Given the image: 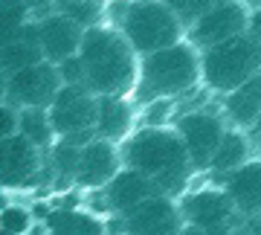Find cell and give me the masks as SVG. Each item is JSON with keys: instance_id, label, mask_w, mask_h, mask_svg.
Masks as SVG:
<instances>
[{"instance_id": "1", "label": "cell", "mask_w": 261, "mask_h": 235, "mask_svg": "<svg viewBox=\"0 0 261 235\" xmlns=\"http://www.w3.org/2000/svg\"><path fill=\"white\" fill-rule=\"evenodd\" d=\"M79 61L84 70V90H90L96 99H128L137 90V53L128 47L116 27L99 23L93 29H84Z\"/></svg>"}, {"instance_id": "2", "label": "cell", "mask_w": 261, "mask_h": 235, "mask_svg": "<svg viewBox=\"0 0 261 235\" xmlns=\"http://www.w3.org/2000/svg\"><path fill=\"white\" fill-rule=\"evenodd\" d=\"M125 169L148 177L160 195H180L192 177V163L174 128H140L119 151Z\"/></svg>"}, {"instance_id": "3", "label": "cell", "mask_w": 261, "mask_h": 235, "mask_svg": "<svg viewBox=\"0 0 261 235\" xmlns=\"http://www.w3.org/2000/svg\"><path fill=\"white\" fill-rule=\"evenodd\" d=\"M197 85H200V53L189 41H180L174 47L142 58L134 96L137 102L151 105L160 99L183 96Z\"/></svg>"}, {"instance_id": "4", "label": "cell", "mask_w": 261, "mask_h": 235, "mask_svg": "<svg viewBox=\"0 0 261 235\" xmlns=\"http://www.w3.org/2000/svg\"><path fill=\"white\" fill-rule=\"evenodd\" d=\"M119 35L128 41V47L137 56H151L160 49H168L186 41V29L180 27L174 12L168 3L160 0H140V3H128L119 6Z\"/></svg>"}, {"instance_id": "5", "label": "cell", "mask_w": 261, "mask_h": 235, "mask_svg": "<svg viewBox=\"0 0 261 235\" xmlns=\"http://www.w3.org/2000/svg\"><path fill=\"white\" fill-rule=\"evenodd\" d=\"M261 75V47L247 32L200 53V82L215 93H232Z\"/></svg>"}, {"instance_id": "6", "label": "cell", "mask_w": 261, "mask_h": 235, "mask_svg": "<svg viewBox=\"0 0 261 235\" xmlns=\"http://www.w3.org/2000/svg\"><path fill=\"white\" fill-rule=\"evenodd\" d=\"M47 113L56 140L73 142L79 148L96 140V96L90 90L61 85Z\"/></svg>"}, {"instance_id": "7", "label": "cell", "mask_w": 261, "mask_h": 235, "mask_svg": "<svg viewBox=\"0 0 261 235\" xmlns=\"http://www.w3.org/2000/svg\"><path fill=\"white\" fill-rule=\"evenodd\" d=\"M183 224L197 226L206 235H229L241 226L244 218L235 212L232 200L226 198L224 189H200L192 192L177 203Z\"/></svg>"}, {"instance_id": "8", "label": "cell", "mask_w": 261, "mask_h": 235, "mask_svg": "<svg viewBox=\"0 0 261 235\" xmlns=\"http://www.w3.org/2000/svg\"><path fill=\"white\" fill-rule=\"evenodd\" d=\"M247 18L250 9L244 3H209V9L195 20V27L186 32V41L197 53L212 49L229 38H238L247 32Z\"/></svg>"}, {"instance_id": "9", "label": "cell", "mask_w": 261, "mask_h": 235, "mask_svg": "<svg viewBox=\"0 0 261 235\" xmlns=\"http://www.w3.org/2000/svg\"><path fill=\"white\" fill-rule=\"evenodd\" d=\"M61 90V79H58V67L41 61L35 67H27L20 73L6 79L3 87V102H9L15 111H27V108H44L47 111L56 93Z\"/></svg>"}, {"instance_id": "10", "label": "cell", "mask_w": 261, "mask_h": 235, "mask_svg": "<svg viewBox=\"0 0 261 235\" xmlns=\"http://www.w3.org/2000/svg\"><path fill=\"white\" fill-rule=\"evenodd\" d=\"M180 142L189 154V163L195 171H209V163H212L215 151H218V142L224 137L226 125L221 116H215L209 111H192L183 113L174 125Z\"/></svg>"}, {"instance_id": "11", "label": "cell", "mask_w": 261, "mask_h": 235, "mask_svg": "<svg viewBox=\"0 0 261 235\" xmlns=\"http://www.w3.org/2000/svg\"><path fill=\"white\" fill-rule=\"evenodd\" d=\"M122 235H180L183 215L174 198L157 195V198L140 203L119 218Z\"/></svg>"}, {"instance_id": "12", "label": "cell", "mask_w": 261, "mask_h": 235, "mask_svg": "<svg viewBox=\"0 0 261 235\" xmlns=\"http://www.w3.org/2000/svg\"><path fill=\"white\" fill-rule=\"evenodd\" d=\"M119 171H122L119 148L96 137L79 151V166H75L73 183H79L82 189H105Z\"/></svg>"}, {"instance_id": "13", "label": "cell", "mask_w": 261, "mask_h": 235, "mask_svg": "<svg viewBox=\"0 0 261 235\" xmlns=\"http://www.w3.org/2000/svg\"><path fill=\"white\" fill-rule=\"evenodd\" d=\"M35 27H38V47H41V56H44L47 64L58 67L61 61L79 56L84 29L75 27L70 18L58 15V12H49L47 18L41 23H35Z\"/></svg>"}, {"instance_id": "14", "label": "cell", "mask_w": 261, "mask_h": 235, "mask_svg": "<svg viewBox=\"0 0 261 235\" xmlns=\"http://www.w3.org/2000/svg\"><path fill=\"white\" fill-rule=\"evenodd\" d=\"M41 151L32 148L20 134L0 142V186H29L38 174Z\"/></svg>"}, {"instance_id": "15", "label": "cell", "mask_w": 261, "mask_h": 235, "mask_svg": "<svg viewBox=\"0 0 261 235\" xmlns=\"http://www.w3.org/2000/svg\"><path fill=\"white\" fill-rule=\"evenodd\" d=\"M224 192L244 221L261 218V160H247L241 169L226 174Z\"/></svg>"}, {"instance_id": "16", "label": "cell", "mask_w": 261, "mask_h": 235, "mask_svg": "<svg viewBox=\"0 0 261 235\" xmlns=\"http://www.w3.org/2000/svg\"><path fill=\"white\" fill-rule=\"evenodd\" d=\"M157 195H160L157 186H154L148 177H142V174H137V171H130V169H122L119 174L105 186V206L122 218L125 212L137 209L140 203L157 198Z\"/></svg>"}, {"instance_id": "17", "label": "cell", "mask_w": 261, "mask_h": 235, "mask_svg": "<svg viewBox=\"0 0 261 235\" xmlns=\"http://www.w3.org/2000/svg\"><path fill=\"white\" fill-rule=\"evenodd\" d=\"M41 61H44V56H41V47H38V27L23 23L0 44V73L6 79L27 70V67L41 64Z\"/></svg>"}, {"instance_id": "18", "label": "cell", "mask_w": 261, "mask_h": 235, "mask_svg": "<svg viewBox=\"0 0 261 235\" xmlns=\"http://www.w3.org/2000/svg\"><path fill=\"white\" fill-rule=\"evenodd\" d=\"M134 131V108L128 99H96V137L105 142L128 140Z\"/></svg>"}, {"instance_id": "19", "label": "cell", "mask_w": 261, "mask_h": 235, "mask_svg": "<svg viewBox=\"0 0 261 235\" xmlns=\"http://www.w3.org/2000/svg\"><path fill=\"white\" fill-rule=\"evenodd\" d=\"M224 113H226V119L235 125V131L255 128V122L261 119V75L247 82L238 90H232V93H226Z\"/></svg>"}, {"instance_id": "20", "label": "cell", "mask_w": 261, "mask_h": 235, "mask_svg": "<svg viewBox=\"0 0 261 235\" xmlns=\"http://www.w3.org/2000/svg\"><path fill=\"white\" fill-rule=\"evenodd\" d=\"M47 232L49 235H108V221H102L93 212L84 209H53L47 215Z\"/></svg>"}, {"instance_id": "21", "label": "cell", "mask_w": 261, "mask_h": 235, "mask_svg": "<svg viewBox=\"0 0 261 235\" xmlns=\"http://www.w3.org/2000/svg\"><path fill=\"white\" fill-rule=\"evenodd\" d=\"M250 151L252 148H250V137L247 134L235 131V128H226L221 142H218V151H215L212 163H209V171L226 177V174H232L235 169H241L244 163L250 160Z\"/></svg>"}, {"instance_id": "22", "label": "cell", "mask_w": 261, "mask_h": 235, "mask_svg": "<svg viewBox=\"0 0 261 235\" xmlns=\"http://www.w3.org/2000/svg\"><path fill=\"white\" fill-rule=\"evenodd\" d=\"M18 134L32 145V148H53L56 145V134L49 125V113L44 108H27L18 113Z\"/></svg>"}, {"instance_id": "23", "label": "cell", "mask_w": 261, "mask_h": 235, "mask_svg": "<svg viewBox=\"0 0 261 235\" xmlns=\"http://www.w3.org/2000/svg\"><path fill=\"white\" fill-rule=\"evenodd\" d=\"M58 15H64L82 29H93L102 23V18L108 15V6L105 3H58L56 6Z\"/></svg>"}, {"instance_id": "24", "label": "cell", "mask_w": 261, "mask_h": 235, "mask_svg": "<svg viewBox=\"0 0 261 235\" xmlns=\"http://www.w3.org/2000/svg\"><path fill=\"white\" fill-rule=\"evenodd\" d=\"M79 145H73V142H64L58 140L56 145H53V163H56V171L61 174V177L70 183V180L75 177V166H79Z\"/></svg>"}, {"instance_id": "25", "label": "cell", "mask_w": 261, "mask_h": 235, "mask_svg": "<svg viewBox=\"0 0 261 235\" xmlns=\"http://www.w3.org/2000/svg\"><path fill=\"white\" fill-rule=\"evenodd\" d=\"M32 229V215L23 206H6L0 212V232L6 235H27Z\"/></svg>"}, {"instance_id": "26", "label": "cell", "mask_w": 261, "mask_h": 235, "mask_svg": "<svg viewBox=\"0 0 261 235\" xmlns=\"http://www.w3.org/2000/svg\"><path fill=\"white\" fill-rule=\"evenodd\" d=\"M27 3H0V44L15 32V29L23 27L27 20Z\"/></svg>"}, {"instance_id": "27", "label": "cell", "mask_w": 261, "mask_h": 235, "mask_svg": "<svg viewBox=\"0 0 261 235\" xmlns=\"http://www.w3.org/2000/svg\"><path fill=\"white\" fill-rule=\"evenodd\" d=\"M171 105L168 99H160V102H151L148 111H145V128H166L168 116H171Z\"/></svg>"}, {"instance_id": "28", "label": "cell", "mask_w": 261, "mask_h": 235, "mask_svg": "<svg viewBox=\"0 0 261 235\" xmlns=\"http://www.w3.org/2000/svg\"><path fill=\"white\" fill-rule=\"evenodd\" d=\"M18 134V111L9 105H0V142Z\"/></svg>"}, {"instance_id": "29", "label": "cell", "mask_w": 261, "mask_h": 235, "mask_svg": "<svg viewBox=\"0 0 261 235\" xmlns=\"http://www.w3.org/2000/svg\"><path fill=\"white\" fill-rule=\"evenodd\" d=\"M247 35L261 47V9H250V18H247Z\"/></svg>"}, {"instance_id": "30", "label": "cell", "mask_w": 261, "mask_h": 235, "mask_svg": "<svg viewBox=\"0 0 261 235\" xmlns=\"http://www.w3.org/2000/svg\"><path fill=\"white\" fill-rule=\"evenodd\" d=\"M49 212H53V209L47 206V203H35V206H32V212H29V215L32 218H44V221H47V215Z\"/></svg>"}, {"instance_id": "31", "label": "cell", "mask_w": 261, "mask_h": 235, "mask_svg": "<svg viewBox=\"0 0 261 235\" xmlns=\"http://www.w3.org/2000/svg\"><path fill=\"white\" fill-rule=\"evenodd\" d=\"M180 235H206L203 229H197V226H189V224H183V229H180Z\"/></svg>"}, {"instance_id": "32", "label": "cell", "mask_w": 261, "mask_h": 235, "mask_svg": "<svg viewBox=\"0 0 261 235\" xmlns=\"http://www.w3.org/2000/svg\"><path fill=\"white\" fill-rule=\"evenodd\" d=\"M9 206V198H6V192H3V189H0V212H3V209Z\"/></svg>"}, {"instance_id": "33", "label": "cell", "mask_w": 261, "mask_h": 235, "mask_svg": "<svg viewBox=\"0 0 261 235\" xmlns=\"http://www.w3.org/2000/svg\"><path fill=\"white\" fill-rule=\"evenodd\" d=\"M258 160H261V157H258Z\"/></svg>"}]
</instances>
